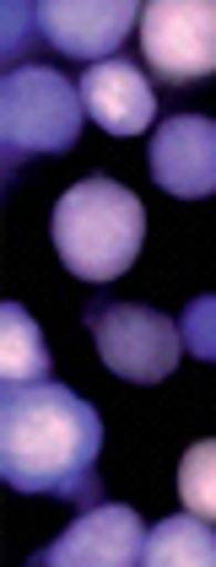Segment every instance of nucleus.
I'll return each instance as SVG.
<instances>
[{
	"label": "nucleus",
	"instance_id": "obj_5",
	"mask_svg": "<svg viewBox=\"0 0 216 567\" xmlns=\"http://www.w3.org/2000/svg\"><path fill=\"white\" fill-rule=\"evenodd\" d=\"M141 54L163 87H189L216 71V6L212 0H152L141 6Z\"/></svg>",
	"mask_w": 216,
	"mask_h": 567
},
{
	"label": "nucleus",
	"instance_id": "obj_11",
	"mask_svg": "<svg viewBox=\"0 0 216 567\" xmlns=\"http://www.w3.org/2000/svg\"><path fill=\"white\" fill-rule=\"evenodd\" d=\"M49 373V347L22 303H0V379L6 384H39Z\"/></svg>",
	"mask_w": 216,
	"mask_h": 567
},
{
	"label": "nucleus",
	"instance_id": "obj_1",
	"mask_svg": "<svg viewBox=\"0 0 216 567\" xmlns=\"http://www.w3.org/2000/svg\"><path fill=\"white\" fill-rule=\"evenodd\" d=\"M97 454H103V416L76 390L49 379L0 390V476L11 492L92 508L103 503Z\"/></svg>",
	"mask_w": 216,
	"mask_h": 567
},
{
	"label": "nucleus",
	"instance_id": "obj_7",
	"mask_svg": "<svg viewBox=\"0 0 216 567\" xmlns=\"http://www.w3.org/2000/svg\"><path fill=\"white\" fill-rule=\"evenodd\" d=\"M141 540L146 524L125 503H92L82 508V519L71 524L54 546L33 551V567H130L141 563Z\"/></svg>",
	"mask_w": 216,
	"mask_h": 567
},
{
	"label": "nucleus",
	"instance_id": "obj_8",
	"mask_svg": "<svg viewBox=\"0 0 216 567\" xmlns=\"http://www.w3.org/2000/svg\"><path fill=\"white\" fill-rule=\"evenodd\" d=\"M152 178L173 200H212L216 189V125L206 114H168L152 131Z\"/></svg>",
	"mask_w": 216,
	"mask_h": 567
},
{
	"label": "nucleus",
	"instance_id": "obj_10",
	"mask_svg": "<svg viewBox=\"0 0 216 567\" xmlns=\"http://www.w3.org/2000/svg\"><path fill=\"white\" fill-rule=\"evenodd\" d=\"M212 563H216L212 519H200L189 508L152 524V535L141 540V567H212Z\"/></svg>",
	"mask_w": 216,
	"mask_h": 567
},
{
	"label": "nucleus",
	"instance_id": "obj_6",
	"mask_svg": "<svg viewBox=\"0 0 216 567\" xmlns=\"http://www.w3.org/2000/svg\"><path fill=\"white\" fill-rule=\"evenodd\" d=\"M33 22H39V44L60 49L65 60L103 65L141 22V6L135 0H39Z\"/></svg>",
	"mask_w": 216,
	"mask_h": 567
},
{
	"label": "nucleus",
	"instance_id": "obj_3",
	"mask_svg": "<svg viewBox=\"0 0 216 567\" xmlns=\"http://www.w3.org/2000/svg\"><path fill=\"white\" fill-rule=\"evenodd\" d=\"M82 92L65 82V71L49 65H17L0 82V152H6V174H17L22 163L60 157L76 146L82 135Z\"/></svg>",
	"mask_w": 216,
	"mask_h": 567
},
{
	"label": "nucleus",
	"instance_id": "obj_4",
	"mask_svg": "<svg viewBox=\"0 0 216 567\" xmlns=\"http://www.w3.org/2000/svg\"><path fill=\"white\" fill-rule=\"evenodd\" d=\"M97 357L109 362V373H120L125 384H163L178 368L184 336L168 313L141 303H92L86 308Z\"/></svg>",
	"mask_w": 216,
	"mask_h": 567
},
{
	"label": "nucleus",
	"instance_id": "obj_2",
	"mask_svg": "<svg viewBox=\"0 0 216 567\" xmlns=\"http://www.w3.org/2000/svg\"><path fill=\"white\" fill-rule=\"evenodd\" d=\"M54 249L71 276H82L92 287L125 276L141 244H146V206L135 200V189L114 178H82L54 200Z\"/></svg>",
	"mask_w": 216,
	"mask_h": 567
},
{
	"label": "nucleus",
	"instance_id": "obj_12",
	"mask_svg": "<svg viewBox=\"0 0 216 567\" xmlns=\"http://www.w3.org/2000/svg\"><path fill=\"white\" fill-rule=\"evenodd\" d=\"M178 497H184V508L200 514V519L216 514V443L212 437H200V443L184 454V465H178Z\"/></svg>",
	"mask_w": 216,
	"mask_h": 567
},
{
	"label": "nucleus",
	"instance_id": "obj_14",
	"mask_svg": "<svg viewBox=\"0 0 216 567\" xmlns=\"http://www.w3.org/2000/svg\"><path fill=\"white\" fill-rule=\"evenodd\" d=\"M212 298H200V303H189V313H184V341L195 347V357H212Z\"/></svg>",
	"mask_w": 216,
	"mask_h": 567
},
{
	"label": "nucleus",
	"instance_id": "obj_13",
	"mask_svg": "<svg viewBox=\"0 0 216 567\" xmlns=\"http://www.w3.org/2000/svg\"><path fill=\"white\" fill-rule=\"evenodd\" d=\"M6 60H11V71H17V44H33L39 39V22H33V6H22V0H6Z\"/></svg>",
	"mask_w": 216,
	"mask_h": 567
},
{
	"label": "nucleus",
	"instance_id": "obj_9",
	"mask_svg": "<svg viewBox=\"0 0 216 567\" xmlns=\"http://www.w3.org/2000/svg\"><path fill=\"white\" fill-rule=\"evenodd\" d=\"M82 114L92 125H103L109 135H141L152 131V120H157V92H152V76L135 65V60H103V65H92L82 82Z\"/></svg>",
	"mask_w": 216,
	"mask_h": 567
}]
</instances>
